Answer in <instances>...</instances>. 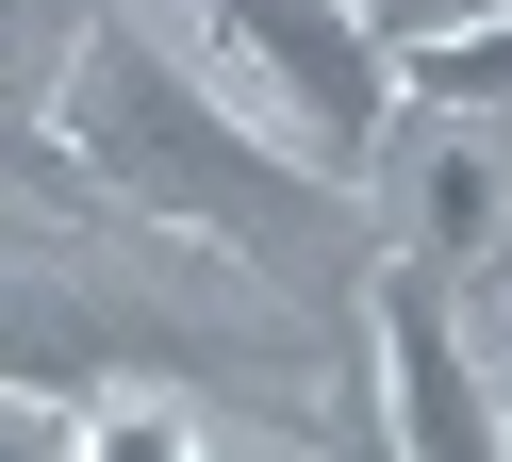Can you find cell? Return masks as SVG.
I'll list each match as a JSON object with an SVG mask.
<instances>
[{
  "label": "cell",
  "instance_id": "3957f363",
  "mask_svg": "<svg viewBox=\"0 0 512 462\" xmlns=\"http://www.w3.org/2000/svg\"><path fill=\"white\" fill-rule=\"evenodd\" d=\"M380 380H397V446H430V462L512 446V429H496V380H479L463 314H446V264H380Z\"/></svg>",
  "mask_w": 512,
  "mask_h": 462
},
{
  "label": "cell",
  "instance_id": "5b68a950",
  "mask_svg": "<svg viewBox=\"0 0 512 462\" xmlns=\"http://www.w3.org/2000/svg\"><path fill=\"white\" fill-rule=\"evenodd\" d=\"M397 50V83L430 99V116H512V17H413L380 33Z\"/></svg>",
  "mask_w": 512,
  "mask_h": 462
},
{
  "label": "cell",
  "instance_id": "7a4b0ae2",
  "mask_svg": "<svg viewBox=\"0 0 512 462\" xmlns=\"http://www.w3.org/2000/svg\"><path fill=\"white\" fill-rule=\"evenodd\" d=\"M215 33V83L281 132L331 182H380V132H397V50H380L364 0H182Z\"/></svg>",
  "mask_w": 512,
  "mask_h": 462
},
{
  "label": "cell",
  "instance_id": "6da1fadb",
  "mask_svg": "<svg viewBox=\"0 0 512 462\" xmlns=\"http://www.w3.org/2000/svg\"><path fill=\"white\" fill-rule=\"evenodd\" d=\"M50 132H67L83 198H116V215H149V231H199V248H248V264H281V281H331V264L364 248V182L298 165L232 83H215V66L166 50L133 0L83 17Z\"/></svg>",
  "mask_w": 512,
  "mask_h": 462
},
{
  "label": "cell",
  "instance_id": "277c9868",
  "mask_svg": "<svg viewBox=\"0 0 512 462\" xmlns=\"http://www.w3.org/2000/svg\"><path fill=\"white\" fill-rule=\"evenodd\" d=\"M166 330H133V314H100L83 281H34V264H0V380L17 396H100L116 363H149Z\"/></svg>",
  "mask_w": 512,
  "mask_h": 462
},
{
  "label": "cell",
  "instance_id": "8992f818",
  "mask_svg": "<svg viewBox=\"0 0 512 462\" xmlns=\"http://www.w3.org/2000/svg\"><path fill=\"white\" fill-rule=\"evenodd\" d=\"M479 380H496V429H512V297L479 314Z\"/></svg>",
  "mask_w": 512,
  "mask_h": 462
}]
</instances>
